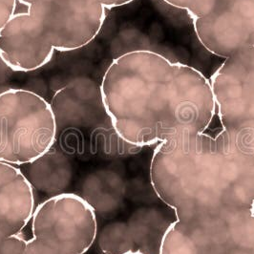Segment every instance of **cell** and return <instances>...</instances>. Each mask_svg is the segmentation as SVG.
I'll list each match as a JSON object with an SVG mask.
<instances>
[{
    "label": "cell",
    "mask_w": 254,
    "mask_h": 254,
    "mask_svg": "<svg viewBox=\"0 0 254 254\" xmlns=\"http://www.w3.org/2000/svg\"><path fill=\"white\" fill-rule=\"evenodd\" d=\"M100 94L117 136L136 147L203 133L216 117L210 80L151 52L114 59L104 71Z\"/></svg>",
    "instance_id": "obj_1"
},
{
    "label": "cell",
    "mask_w": 254,
    "mask_h": 254,
    "mask_svg": "<svg viewBox=\"0 0 254 254\" xmlns=\"http://www.w3.org/2000/svg\"><path fill=\"white\" fill-rule=\"evenodd\" d=\"M150 181L176 216L252 209L254 124L184 134L155 146Z\"/></svg>",
    "instance_id": "obj_2"
},
{
    "label": "cell",
    "mask_w": 254,
    "mask_h": 254,
    "mask_svg": "<svg viewBox=\"0 0 254 254\" xmlns=\"http://www.w3.org/2000/svg\"><path fill=\"white\" fill-rule=\"evenodd\" d=\"M49 102L26 89L0 93V163L31 165L50 152L57 139Z\"/></svg>",
    "instance_id": "obj_3"
},
{
    "label": "cell",
    "mask_w": 254,
    "mask_h": 254,
    "mask_svg": "<svg viewBox=\"0 0 254 254\" xmlns=\"http://www.w3.org/2000/svg\"><path fill=\"white\" fill-rule=\"evenodd\" d=\"M159 254H254L253 209L178 217L162 237Z\"/></svg>",
    "instance_id": "obj_4"
},
{
    "label": "cell",
    "mask_w": 254,
    "mask_h": 254,
    "mask_svg": "<svg viewBox=\"0 0 254 254\" xmlns=\"http://www.w3.org/2000/svg\"><path fill=\"white\" fill-rule=\"evenodd\" d=\"M31 222L33 238L27 242V254H84L98 231L93 206L73 193L38 204Z\"/></svg>",
    "instance_id": "obj_5"
},
{
    "label": "cell",
    "mask_w": 254,
    "mask_h": 254,
    "mask_svg": "<svg viewBox=\"0 0 254 254\" xmlns=\"http://www.w3.org/2000/svg\"><path fill=\"white\" fill-rule=\"evenodd\" d=\"M43 27L56 51L80 49L101 33L107 10L93 0H16Z\"/></svg>",
    "instance_id": "obj_6"
},
{
    "label": "cell",
    "mask_w": 254,
    "mask_h": 254,
    "mask_svg": "<svg viewBox=\"0 0 254 254\" xmlns=\"http://www.w3.org/2000/svg\"><path fill=\"white\" fill-rule=\"evenodd\" d=\"M55 48L28 12L14 13L0 29V60L15 72H32L51 62Z\"/></svg>",
    "instance_id": "obj_7"
},
{
    "label": "cell",
    "mask_w": 254,
    "mask_h": 254,
    "mask_svg": "<svg viewBox=\"0 0 254 254\" xmlns=\"http://www.w3.org/2000/svg\"><path fill=\"white\" fill-rule=\"evenodd\" d=\"M35 208L33 187L25 174L0 163V240L21 234Z\"/></svg>",
    "instance_id": "obj_8"
},
{
    "label": "cell",
    "mask_w": 254,
    "mask_h": 254,
    "mask_svg": "<svg viewBox=\"0 0 254 254\" xmlns=\"http://www.w3.org/2000/svg\"><path fill=\"white\" fill-rule=\"evenodd\" d=\"M27 242L21 234L0 240V254H27Z\"/></svg>",
    "instance_id": "obj_9"
},
{
    "label": "cell",
    "mask_w": 254,
    "mask_h": 254,
    "mask_svg": "<svg viewBox=\"0 0 254 254\" xmlns=\"http://www.w3.org/2000/svg\"><path fill=\"white\" fill-rule=\"evenodd\" d=\"M16 0H0V29L15 13Z\"/></svg>",
    "instance_id": "obj_10"
},
{
    "label": "cell",
    "mask_w": 254,
    "mask_h": 254,
    "mask_svg": "<svg viewBox=\"0 0 254 254\" xmlns=\"http://www.w3.org/2000/svg\"><path fill=\"white\" fill-rule=\"evenodd\" d=\"M168 3L179 7L186 9L191 14H195L199 11V8L203 5L204 0H165Z\"/></svg>",
    "instance_id": "obj_11"
},
{
    "label": "cell",
    "mask_w": 254,
    "mask_h": 254,
    "mask_svg": "<svg viewBox=\"0 0 254 254\" xmlns=\"http://www.w3.org/2000/svg\"><path fill=\"white\" fill-rule=\"evenodd\" d=\"M93 1L102 5V7L105 8L106 10H112L115 8H119V7H123L125 5H127L134 0H93Z\"/></svg>",
    "instance_id": "obj_12"
},
{
    "label": "cell",
    "mask_w": 254,
    "mask_h": 254,
    "mask_svg": "<svg viewBox=\"0 0 254 254\" xmlns=\"http://www.w3.org/2000/svg\"><path fill=\"white\" fill-rule=\"evenodd\" d=\"M145 254L144 253H142V252H140V251H127L126 253H124V254Z\"/></svg>",
    "instance_id": "obj_13"
}]
</instances>
